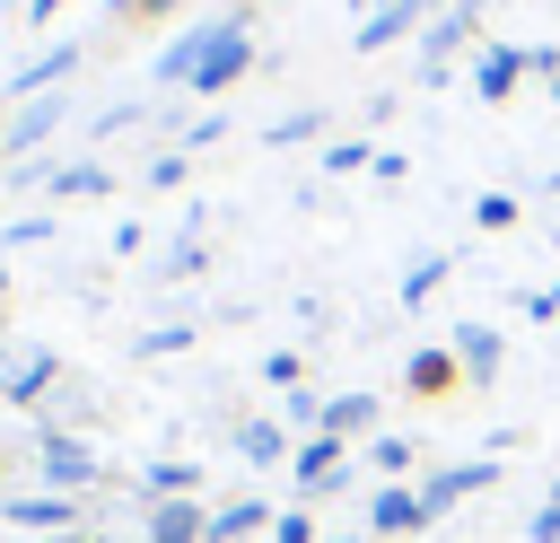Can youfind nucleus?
<instances>
[{
    "label": "nucleus",
    "instance_id": "obj_8",
    "mask_svg": "<svg viewBox=\"0 0 560 543\" xmlns=\"http://www.w3.org/2000/svg\"><path fill=\"white\" fill-rule=\"evenodd\" d=\"M516 219H525V201H516V193H481V201H472V228H490V236H499V228H516Z\"/></svg>",
    "mask_w": 560,
    "mask_h": 543
},
{
    "label": "nucleus",
    "instance_id": "obj_2",
    "mask_svg": "<svg viewBox=\"0 0 560 543\" xmlns=\"http://www.w3.org/2000/svg\"><path fill=\"white\" fill-rule=\"evenodd\" d=\"M525 79H534L525 44H481V53H472V96H481V105H508Z\"/></svg>",
    "mask_w": 560,
    "mask_h": 543
},
{
    "label": "nucleus",
    "instance_id": "obj_9",
    "mask_svg": "<svg viewBox=\"0 0 560 543\" xmlns=\"http://www.w3.org/2000/svg\"><path fill=\"white\" fill-rule=\"evenodd\" d=\"M525 543H560V482L542 490V508L525 517Z\"/></svg>",
    "mask_w": 560,
    "mask_h": 543
},
{
    "label": "nucleus",
    "instance_id": "obj_10",
    "mask_svg": "<svg viewBox=\"0 0 560 543\" xmlns=\"http://www.w3.org/2000/svg\"><path fill=\"white\" fill-rule=\"evenodd\" d=\"M438 280H446V263H438V254H429V263H411V280H402V298H411V307H420V298H429V289H438Z\"/></svg>",
    "mask_w": 560,
    "mask_h": 543
},
{
    "label": "nucleus",
    "instance_id": "obj_7",
    "mask_svg": "<svg viewBox=\"0 0 560 543\" xmlns=\"http://www.w3.org/2000/svg\"><path fill=\"white\" fill-rule=\"evenodd\" d=\"M368 420H376V403H368V394H341V403L324 412V438H359Z\"/></svg>",
    "mask_w": 560,
    "mask_h": 543
},
{
    "label": "nucleus",
    "instance_id": "obj_11",
    "mask_svg": "<svg viewBox=\"0 0 560 543\" xmlns=\"http://www.w3.org/2000/svg\"><path fill=\"white\" fill-rule=\"evenodd\" d=\"M376 464H385V473H411L420 447H411V438H376Z\"/></svg>",
    "mask_w": 560,
    "mask_h": 543
},
{
    "label": "nucleus",
    "instance_id": "obj_4",
    "mask_svg": "<svg viewBox=\"0 0 560 543\" xmlns=\"http://www.w3.org/2000/svg\"><path fill=\"white\" fill-rule=\"evenodd\" d=\"M455 359H464V377H472V385H490V377H499V359H508V342H499L490 324H455Z\"/></svg>",
    "mask_w": 560,
    "mask_h": 543
},
{
    "label": "nucleus",
    "instance_id": "obj_14",
    "mask_svg": "<svg viewBox=\"0 0 560 543\" xmlns=\"http://www.w3.org/2000/svg\"><path fill=\"white\" fill-rule=\"evenodd\" d=\"M551 105H560V79H551Z\"/></svg>",
    "mask_w": 560,
    "mask_h": 543
},
{
    "label": "nucleus",
    "instance_id": "obj_6",
    "mask_svg": "<svg viewBox=\"0 0 560 543\" xmlns=\"http://www.w3.org/2000/svg\"><path fill=\"white\" fill-rule=\"evenodd\" d=\"M298 482H306V490H332V482H341V438H315V447L298 455Z\"/></svg>",
    "mask_w": 560,
    "mask_h": 543
},
{
    "label": "nucleus",
    "instance_id": "obj_1",
    "mask_svg": "<svg viewBox=\"0 0 560 543\" xmlns=\"http://www.w3.org/2000/svg\"><path fill=\"white\" fill-rule=\"evenodd\" d=\"M472 377H464V359H455V342H438V350H411V368H402V394L411 403H455Z\"/></svg>",
    "mask_w": 560,
    "mask_h": 543
},
{
    "label": "nucleus",
    "instance_id": "obj_3",
    "mask_svg": "<svg viewBox=\"0 0 560 543\" xmlns=\"http://www.w3.org/2000/svg\"><path fill=\"white\" fill-rule=\"evenodd\" d=\"M490 482H499V455H472V464H438V473L420 482V508H429V517H446L455 499H472V490H490Z\"/></svg>",
    "mask_w": 560,
    "mask_h": 543
},
{
    "label": "nucleus",
    "instance_id": "obj_5",
    "mask_svg": "<svg viewBox=\"0 0 560 543\" xmlns=\"http://www.w3.org/2000/svg\"><path fill=\"white\" fill-rule=\"evenodd\" d=\"M420 525H429L420 490H376V534H420Z\"/></svg>",
    "mask_w": 560,
    "mask_h": 543
},
{
    "label": "nucleus",
    "instance_id": "obj_12",
    "mask_svg": "<svg viewBox=\"0 0 560 543\" xmlns=\"http://www.w3.org/2000/svg\"><path fill=\"white\" fill-rule=\"evenodd\" d=\"M525 315H534V324H560V280H542V289H525Z\"/></svg>",
    "mask_w": 560,
    "mask_h": 543
},
{
    "label": "nucleus",
    "instance_id": "obj_13",
    "mask_svg": "<svg viewBox=\"0 0 560 543\" xmlns=\"http://www.w3.org/2000/svg\"><path fill=\"white\" fill-rule=\"evenodd\" d=\"M376 9H402V0H376Z\"/></svg>",
    "mask_w": 560,
    "mask_h": 543
},
{
    "label": "nucleus",
    "instance_id": "obj_15",
    "mask_svg": "<svg viewBox=\"0 0 560 543\" xmlns=\"http://www.w3.org/2000/svg\"><path fill=\"white\" fill-rule=\"evenodd\" d=\"M70 543H88V534H70Z\"/></svg>",
    "mask_w": 560,
    "mask_h": 543
}]
</instances>
